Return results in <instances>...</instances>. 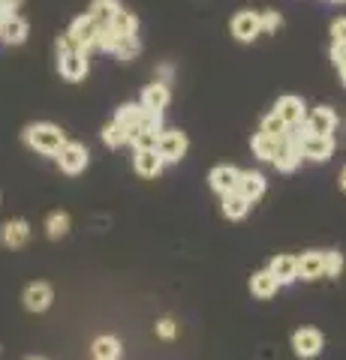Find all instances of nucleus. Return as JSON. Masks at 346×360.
<instances>
[{
    "label": "nucleus",
    "instance_id": "1",
    "mask_svg": "<svg viewBox=\"0 0 346 360\" xmlns=\"http://www.w3.org/2000/svg\"><path fill=\"white\" fill-rule=\"evenodd\" d=\"M21 139L30 150H37L42 156H58L61 148L70 139H66V132L61 127H54V123H30V127L21 132Z\"/></svg>",
    "mask_w": 346,
    "mask_h": 360
},
{
    "label": "nucleus",
    "instance_id": "2",
    "mask_svg": "<svg viewBox=\"0 0 346 360\" xmlns=\"http://www.w3.org/2000/svg\"><path fill=\"white\" fill-rule=\"evenodd\" d=\"M298 132V148H301V156L310 162H328L334 156V148H338V141H334V135H307L301 127H295Z\"/></svg>",
    "mask_w": 346,
    "mask_h": 360
},
{
    "label": "nucleus",
    "instance_id": "3",
    "mask_svg": "<svg viewBox=\"0 0 346 360\" xmlns=\"http://www.w3.org/2000/svg\"><path fill=\"white\" fill-rule=\"evenodd\" d=\"M187 150H190V139H187L181 129H163L157 135V153L163 156L166 165L181 162L184 156H187Z\"/></svg>",
    "mask_w": 346,
    "mask_h": 360
},
{
    "label": "nucleus",
    "instance_id": "4",
    "mask_svg": "<svg viewBox=\"0 0 346 360\" xmlns=\"http://www.w3.org/2000/svg\"><path fill=\"white\" fill-rule=\"evenodd\" d=\"M289 345H292V354L298 360H314L322 354V348H326V336L316 328H298L292 333V340H289Z\"/></svg>",
    "mask_w": 346,
    "mask_h": 360
},
{
    "label": "nucleus",
    "instance_id": "5",
    "mask_svg": "<svg viewBox=\"0 0 346 360\" xmlns=\"http://www.w3.org/2000/svg\"><path fill=\"white\" fill-rule=\"evenodd\" d=\"M58 72H61V78H66V82H85L87 72H91L87 51H79V49L58 51Z\"/></svg>",
    "mask_w": 346,
    "mask_h": 360
},
{
    "label": "nucleus",
    "instance_id": "6",
    "mask_svg": "<svg viewBox=\"0 0 346 360\" xmlns=\"http://www.w3.org/2000/svg\"><path fill=\"white\" fill-rule=\"evenodd\" d=\"M301 148H298V132L295 129H289L283 139H280V148H277V153H274V168L277 172H283V174H292L295 168L301 165Z\"/></svg>",
    "mask_w": 346,
    "mask_h": 360
},
{
    "label": "nucleus",
    "instance_id": "7",
    "mask_svg": "<svg viewBox=\"0 0 346 360\" xmlns=\"http://www.w3.org/2000/svg\"><path fill=\"white\" fill-rule=\"evenodd\" d=\"M97 30H99V25L85 13V15H79V18H73V25H70V30H66L63 37L70 39L73 49L91 51V49H94V42H97Z\"/></svg>",
    "mask_w": 346,
    "mask_h": 360
},
{
    "label": "nucleus",
    "instance_id": "8",
    "mask_svg": "<svg viewBox=\"0 0 346 360\" xmlns=\"http://www.w3.org/2000/svg\"><path fill=\"white\" fill-rule=\"evenodd\" d=\"M54 160H58L63 174H73L75 177V174H82L85 168H87V162H91V153H87V148H85L82 141H66Z\"/></svg>",
    "mask_w": 346,
    "mask_h": 360
},
{
    "label": "nucleus",
    "instance_id": "9",
    "mask_svg": "<svg viewBox=\"0 0 346 360\" xmlns=\"http://www.w3.org/2000/svg\"><path fill=\"white\" fill-rule=\"evenodd\" d=\"M338 111L328 108V105H319L314 111H307L304 123H301V129H304L307 135H334V129H338Z\"/></svg>",
    "mask_w": 346,
    "mask_h": 360
},
{
    "label": "nucleus",
    "instance_id": "10",
    "mask_svg": "<svg viewBox=\"0 0 346 360\" xmlns=\"http://www.w3.org/2000/svg\"><path fill=\"white\" fill-rule=\"evenodd\" d=\"M229 30H232V37H235L238 42L259 39V33H262L259 13H253V9H238V13L232 15V21H229Z\"/></svg>",
    "mask_w": 346,
    "mask_h": 360
},
{
    "label": "nucleus",
    "instance_id": "11",
    "mask_svg": "<svg viewBox=\"0 0 346 360\" xmlns=\"http://www.w3.org/2000/svg\"><path fill=\"white\" fill-rule=\"evenodd\" d=\"M274 115L280 117L289 129H295V127H301V123H304V117H307V105H304V99H301V96L286 94V96L277 99Z\"/></svg>",
    "mask_w": 346,
    "mask_h": 360
},
{
    "label": "nucleus",
    "instance_id": "12",
    "mask_svg": "<svg viewBox=\"0 0 346 360\" xmlns=\"http://www.w3.org/2000/svg\"><path fill=\"white\" fill-rule=\"evenodd\" d=\"M295 270H298V279H304V283H316V279L326 276V252L322 250L301 252V258H295Z\"/></svg>",
    "mask_w": 346,
    "mask_h": 360
},
{
    "label": "nucleus",
    "instance_id": "13",
    "mask_svg": "<svg viewBox=\"0 0 346 360\" xmlns=\"http://www.w3.org/2000/svg\"><path fill=\"white\" fill-rule=\"evenodd\" d=\"M132 168H136V174L144 177V180H154L163 174V156L157 153V148H142V150H132Z\"/></svg>",
    "mask_w": 346,
    "mask_h": 360
},
{
    "label": "nucleus",
    "instance_id": "14",
    "mask_svg": "<svg viewBox=\"0 0 346 360\" xmlns=\"http://www.w3.org/2000/svg\"><path fill=\"white\" fill-rule=\"evenodd\" d=\"M172 103V87L169 84H163V82H154L142 90V99H139V105L144 111H154V115H163L166 108H169Z\"/></svg>",
    "mask_w": 346,
    "mask_h": 360
},
{
    "label": "nucleus",
    "instance_id": "15",
    "mask_svg": "<svg viewBox=\"0 0 346 360\" xmlns=\"http://www.w3.org/2000/svg\"><path fill=\"white\" fill-rule=\"evenodd\" d=\"M27 240H30L27 219H9V222H4V229H0V243H4L6 250H21Z\"/></svg>",
    "mask_w": 346,
    "mask_h": 360
},
{
    "label": "nucleus",
    "instance_id": "16",
    "mask_svg": "<svg viewBox=\"0 0 346 360\" xmlns=\"http://www.w3.org/2000/svg\"><path fill=\"white\" fill-rule=\"evenodd\" d=\"M21 300H25L27 312H46L51 307V300H54V291H51L49 283H30L25 288V297Z\"/></svg>",
    "mask_w": 346,
    "mask_h": 360
},
{
    "label": "nucleus",
    "instance_id": "17",
    "mask_svg": "<svg viewBox=\"0 0 346 360\" xmlns=\"http://www.w3.org/2000/svg\"><path fill=\"white\" fill-rule=\"evenodd\" d=\"M265 174L262 172H238V184H235V193H241L244 198L250 201H259L265 195Z\"/></svg>",
    "mask_w": 346,
    "mask_h": 360
},
{
    "label": "nucleus",
    "instance_id": "18",
    "mask_svg": "<svg viewBox=\"0 0 346 360\" xmlns=\"http://www.w3.org/2000/svg\"><path fill=\"white\" fill-rule=\"evenodd\" d=\"M250 201L244 198L241 193H235V189H232V193H223L220 195V210H223V217H226L229 222H241L244 217H247L250 213Z\"/></svg>",
    "mask_w": 346,
    "mask_h": 360
},
{
    "label": "nucleus",
    "instance_id": "19",
    "mask_svg": "<svg viewBox=\"0 0 346 360\" xmlns=\"http://www.w3.org/2000/svg\"><path fill=\"white\" fill-rule=\"evenodd\" d=\"M27 37H30V25H27V18H21L18 13L0 25V42H6V45H25Z\"/></svg>",
    "mask_w": 346,
    "mask_h": 360
},
{
    "label": "nucleus",
    "instance_id": "20",
    "mask_svg": "<svg viewBox=\"0 0 346 360\" xmlns=\"http://www.w3.org/2000/svg\"><path fill=\"white\" fill-rule=\"evenodd\" d=\"M268 274H271L277 283L283 285H292L298 279V270H295V255H274L271 262H268Z\"/></svg>",
    "mask_w": 346,
    "mask_h": 360
},
{
    "label": "nucleus",
    "instance_id": "21",
    "mask_svg": "<svg viewBox=\"0 0 346 360\" xmlns=\"http://www.w3.org/2000/svg\"><path fill=\"white\" fill-rule=\"evenodd\" d=\"M208 184H211V189H214L217 195L232 193V189H235V184H238V168H235V165H217V168H211Z\"/></svg>",
    "mask_w": 346,
    "mask_h": 360
},
{
    "label": "nucleus",
    "instance_id": "22",
    "mask_svg": "<svg viewBox=\"0 0 346 360\" xmlns=\"http://www.w3.org/2000/svg\"><path fill=\"white\" fill-rule=\"evenodd\" d=\"M277 291H280V283L268 274V267L265 270H256V274L250 276V295L256 300H271Z\"/></svg>",
    "mask_w": 346,
    "mask_h": 360
},
{
    "label": "nucleus",
    "instance_id": "23",
    "mask_svg": "<svg viewBox=\"0 0 346 360\" xmlns=\"http://www.w3.org/2000/svg\"><path fill=\"white\" fill-rule=\"evenodd\" d=\"M109 27L115 30L121 39L139 37V18H136V13H130V9H118V15L109 21Z\"/></svg>",
    "mask_w": 346,
    "mask_h": 360
},
{
    "label": "nucleus",
    "instance_id": "24",
    "mask_svg": "<svg viewBox=\"0 0 346 360\" xmlns=\"http://www.w3.org/2000/svg\"><path fill=\"white\" fill-rule=\"evenodd\" d=\"M277 148H280V139H274V135H265V132H256L253 141H250L253 156H256V160H262V162H271Z\"/></svg>",
    "mask_w": 346,
    "mask_h": 360
},
{
    "label": "nucleus",
    "instance_id": "25",
    "mask_svg": "<svg viewBox=\"0 0 346 360\" xmlns=\"http://www.w3.org/2000/svg\"><path fill=\"white\" fill-rule=\"evenodd\" d=\"M121 352H124V345H121L118 336H97L91 345L94 360H118Z\"/></svg>",
    "mask_w": 346,
    "mask_h": 360
},
{
    "label": "nucleus",
    "instance_id": "26",
    "mask_svg": "<svg viewBox=\"0 0 346 360\" xmlns=\"http://www.w3.org/2000/svg\"><path fill=\"white\" fill-rule=\"evenodd\" d=\"M118 9H124L121 6V0H94V4L87 6V15H91L99 27H106L109 21L118 15Z\"/></svg>",
    "mask_w": 346,
    "mask_h": 360
},
{
    "label": "nucleus",
    "instance_id": "27",
    "mask_svg": "<svg viewBox=\"0 0 346 360\" xmlns=\"http://www.w3.org/2000/svg\"><path fill=\"white\" fill-rule=\"evenodd\" d=\"M70 229H73V219H70V213H66V210H54L51 217L46 219V234H49L51 240L66 238V234H70Z\"/></svg>",
    "mask_w": 346,
    "mask_h": 360
},
{
    "label": "nucleus",
    "instance_id": "28",
    "mask_svg": "<svg viewBox=\"0 0 346 360\" xmlns=\"http://www.w3.org/2000/svg\"><path fill=\"white\" fill-rule=\"evenodd\" d=\"M142 115H144V108H142L139 103H127V105H121V108L115 111V123L130 132V129H136L139 123H142Z\"/></svg>",
    "mask_w": 346,
    "mask_h": 360
},
{
    "label": "nucleus",
    "instance_id": "29",
    "mask_svg": "<svg viewBox=\"0 0 346 360\" xmlns=\"http://www.w3.org/2000/svg\"><path fill=\"white\" fill-rule=\"evenodd\" d=\"M127 141H130V132H127L124 127H118L115 120L106 123V127H103V144H106V148L118 150V148H124Z\"/></svg>",
    "mask_w": 346,
    "mask_h": 360
},
{
    "label": "nucleus",
    "instance_id": "30",
    "mask_svg": "<svg viewBox=\"0 0 346 360\" xmlns=\"http://www.w3.org/2000/svg\"><path fill=\"white\" fill-rule=\"evenodd\" d=\"M118 42H121V37H118V33L106 25V27H99V30H97V42H94V49H97V51H103V54H115Z\"/></svg>",
    "mask_w": 346,
    "mask_h": 360
},
{
    "label": "nucleus",
    "instance_id": "31",
    "mask_svg": "<svg viewBox=\"0 0 346 360\" xmlns=\"http://www.w3.org/2000/svg\"><path fill=\"white\" fill-rule=\"evenodd\" d=\"M259 132H265V135H274V139H283V135L289 132V127L274 115V111H268V115L262 117V123H259Z\"/></svg>",
    "mask_w": 346,
    "mask_h": 360
},
{
    "label": "nucleus",
    "instance_id": "32",
    "mask_svg": "<svg viewBox=\"0 0 346 360\" xmlns=\"http://www.w3.org/2000/svg\"><path fill=\"white\" fill-rule=\"evenodd\" d=\"M127 144H132V150H142V148H157V132H148V129L136 127V129H130V141H127Z\"/></svg>",
    "mask_w": 346,
    "mask_h": 360
},
{
    "label": "nucleus",
    "instance_id": "33",
    "mask_svg": "<svg viewBox=\"0 0 346 360\" xmlns=\"http://www.w3.org/2000/svg\"><path fill=\"white\" fill-rule=\"evenodd\" d=\"M139 51H142L139 37H132V39H121V42H118V49H115V58L127 63V60H136V58H139Z\"/></svg>",
    "mask_w": 346,
    "mask_h": 360
},
{
    "label": "nucleus",
    "instance_id": "34",
    "mask_svg": "<svg viewBox=\"0 0 346 360\" xmlns=\"http://www.w3.org/2000/svg\"><path fill=\"white\" fill-rule=\"evenodd\" d=\"M259 25H262V33H277L283 27V15L277 9H262L259 13Z\"/></svg>",
    "mask_w": 346,
    "mask_h": 360
},
{
    "label": "nucleus",
    "instance_id": "35",
    "mask_svg": "<svg viewBox=\"0 0 346 360\" xmlns=\"http://www.w3.org/2000/svg\"><path fill=\"white\" fill-rule=\"evenodd\" d=\"M343 252L340 250H328L326 252V276L328 279H338L340 274H343Z\"/></svg>",
    "mask_w": 346,
    "mask_h": 360
},
{
    "label": "nucleus",
    "instance_id": "36",
    "mask_svg": "<svg viewBox=\"0 0 346 360\" xmlns=\"http://www.w3.org/2000/svg\"><path fill=\"white\" fill-rule=\"evenodd\" d=\"M154 330H157L160 340L172 342L175 336H178V321H175V319H160V321H157V328H154Z\"/></svg>",
    "mask_w": 346,
    "mask_h": 360
},
{
    "label": "nucleus",
    "instance_id": "37",
    "mask_svg": "<svg viewBox=\"0 0 346 360\" xmlns=\"http://www.w3.org/2000/svg\"><path fill=\"white\" fill-rule=\"evenodd\" d=\"M21 4H25V0H0V25L13 18L18 9H21Z\"/></svg>",
    "mask_w": 346,
    "mask_h": 360
},
{
    "label": "nucleus",
    "instance_id": "38",
    "mask_svg": "<svg viewBox=\"0 0 346 360\" xmlns=\"http://www.w3.org/2000/svg\"><path fill=\"white\" fill-rule=\"evenodd\" d=\"M331 42H346V15L331 21Z\"/></svg>",
    "mask_w": 346,
    "mask_h": 360
},
{
    "label": "nucleus",
    "instance_id": "39",
    "mask_svg": "<svg viewBox=\"0 0 346 360\" xmlns=\"http://www.w3.org/2000/svg\"><path fill=\"white\" fill-rule=\"evenodd\" d=\"M331 60H334V66L338 63H343L346 60V42H331Z\"/></svg>",
    "mask_w": 346,
    "mask_h": 360
},
{
    "label": "nucleus",
    "instance_id": "40",
    "mask_svg": "<svg viewBox=\"0 0 346 360\" xmlns=\"http://www.w3.org/2000/svg\"><path fill=\"white\" fill-rule=\"evenodd\" d=\"M172 78H175V70L169 63H163L160 70H157V82H163V84H172Z\"/></svg>",
    "mask_w": 346,
    "mask_h": 360
},
{
    "label": "nucleus",
    "instance_id": "41",
    "mask_svg": "<svg viewBox=\"0 0 346 360\" xmlns=\"http://www.w3.org/2000/svg\"><path fill=\"white\" fill-rule=\"evenodd\" d=\"M338 186H340V193H346V165L340 168V174H338Z\"/></svg>",
    "mask_w": 346,
    "mask_h": 360
},
{
    "label": "nucleus",
    "instance_id": "42",
    "mask_svg": "<svg viewBox=\"0 0 346 360\" xmlns=\"http://www.w3.org/2000/svg\"><path fill=\"white\" fill-rule=\"evenodd\" d=\"M338 72H340V84L346 87V60H343V63H338Z\"/></svg>",
    "mask_w": 346,
    "mask_h": 360
},
{
    "label": "nucleus",
    "instance_id": "43",
    "mask_svg": "<svg viewBox=\"0 0 346 360\" xmlns=\"http://www.w3.org/2000/svg\"><path fill=\"white\" fill-rule=\"evenodd\" d=\"M334 4H346V0H334Z\"/></svg>",
    "mask_w": 346,
    "mask_h": 360
},
{
    "label": "nucleus",
    "instance_id": "44",
    "mask_svg": "<svg viewBox=\"0 0 346 360\" xmlns=\"http://www.w3.org/2000/svg\"><path fill=\"white\" fill-rule=\"evenodd\" d=\"M30 360H42V357H30Z\"/></svg>",
    "mask_w": 346,
    "mask_h": 360
},
{
    "label": "nucleus",
    "instance_id": "45",
    "mask_svg": "<svg viewBox=\"0 0 346 360\" xmlns=\"http://www.w3.org/2000/svg\"><path fill=\"white\" fill-rule=\"evenodd\" d=\"M328 4H334V0H328Z\"/></svg>",
    "mask_w": 346,
    "mask_h": 360
}]
</instances>
